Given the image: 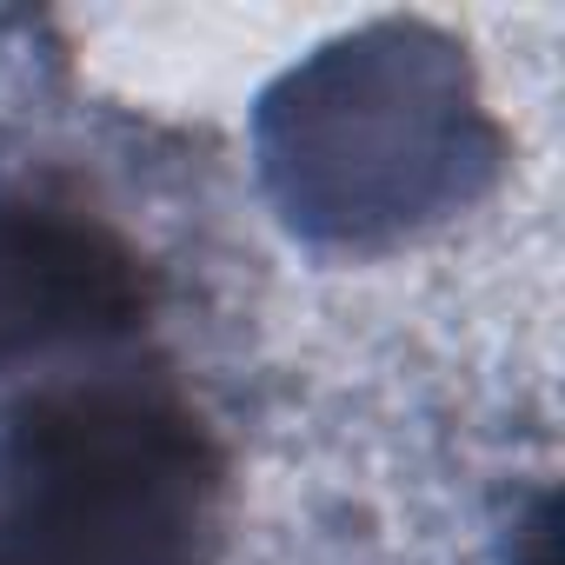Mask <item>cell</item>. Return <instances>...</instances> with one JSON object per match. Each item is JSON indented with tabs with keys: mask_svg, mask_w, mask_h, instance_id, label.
I'll return each instance as SVG.
<instances>
[{
	"mask_svg": "<svg viewBox=\"0 0 565 565\" xmlns=\"http://www.w3.org/2000/svg\"><path fill=\"white\" fill-rule=\"evenodd\" d=\"M226 519V439L167 366L120 353L0 419V565H220Z\"/></svg>",
	"mask_w": 565,
	"mask_h": 565,
	"instance_id": "obj_1",
	"label": "cell"
},
{
	"mask_svg": "<svg viewBox=\"0 0 565 565\" xmlns=\"http://www.w3.org/2000/svg\"><path fill=\"white\" fill-rule=\"evenodd\" d=\"M472 127L486 134L479 100L459 94L452 61H419V54L320 61L294 74V107H287V134L273 147V167L287 173L294 220L333 233L366 153H386L380 173H386L393 226H413L446 200H466L472 173L492 167L486 153H472L466 140Z\"/></svg>",
	"mask_w": 565,
	"mask_h": 565,
	"instance_id": "obj_2",
	"label": "cell"
},
{
	"mask_svg": "<svg viewBox=\"0 0 565 565\" xmlns=\"http://www.w3.org/2000/svg\"><path fill=\"white\" fill-rule=\"evenodd\" d=\"M160 307L153 259L87 200L0 186V386L120 360Z\"/></svg>",
	"mask_w": 565,
	"mask_h": 565,
	"instance_id": "obj_3",
	"label": "cell"
}]
</instances>
